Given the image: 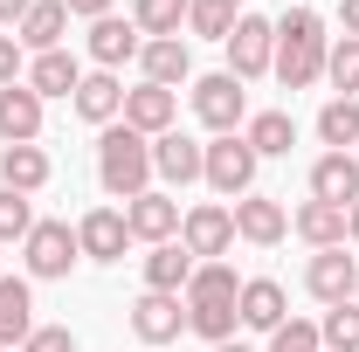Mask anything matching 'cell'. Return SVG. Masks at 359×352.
I'll use <instances>...</instances> for the list:
<instances>
[{"mask_svg": "<svg viewBox=\"0 0 359 352\" xmlns=\"http://www.w3.org/2000/svg\"><path fill=\"white\" fill-rule=\"evenodd\" d=\"M187 7L194 0H132V21L145 42H166V35H187Z\"/></svg>", "mask_w": 359, "mask_h": 352, "instance_id": "obj_29", "label": "cell"}, {"mask_svg": "<svg viewBox=\"0 0 359 352\" xmlns=\"http://www.w3.org/2000/svg\"><path fill=\"white\" fill-rule=\"evenodd\" d=\"M235 311H242V332H263V339H269V332L290 318V297H283V283H276V276H242Z\"/></svg>", "mask_w": 359, "mask_h": 352, "instance_id": "obj_14", "label": "cell"}, {"mask_svg": "<svg viewBox=\"0 0 359 352\" xmlns=\"http://www.w3.org/2000/svg\"><path fill=\"white\" fill-rule=\"evenodd\" d=\"M222 7H235V14H242V0H222Z\"/></svg>", "mask_w": 359, "mask_h": 352, "instance_id": "obj_44", "label": "cell"}, {"mask_svg": "<svg viewBox=\"0 0 359 352\" xmlns=\"http://www.w3.org/2000/svg\"><path fill=\"white\" fill-rule=\"evenodd\" d=\"M21 76H28V48L14 42V35H0V90L21 83Z\"/></svg>", "mask_w": 359, "mask_h": 352, "instance_id": "obj_38", "label": "cell"}, {"mask_svg": "<svg viewBox=\"0 0 359 352\" xmlns=\"http://www.w3.org/2000/svg\"><path fill=\"white\" fill-rule=\"evenodd\" d=\"M21 83L35 90V97H76V83H83V62L69 55V48H48V55H28V76Z\"/></svg>", "mask_w": 359, "mask_h": 352, "instance_id": "obj_21", "label": "cell"}, {"mask_svg": "<svg viewBox=\"0 0 359 352\" xmlns=\"http://www.w3.org/2000/svg\"><path fill=\"white\" fill-rule=\"evenodd\" d=\"M0 352H7V346H0Z\"/></svg>", "mask_w": 359, "mask_h": 352, "instance_id": "obj_48", "label": "cell"}, {"mask_svg": "<svg viewBox=\"0 0 359 352\" xmlns=\"http://www.w3.org/2000/svg\"><path fill=\"white\" fill-rule=\"evenodd\" d=\"M21 352H76V339H69V325H35Z\"/></svg>", "mask_w": 359, "mask_h": 352, "instance_id": "obj_37", "label": "cell"}, {"mask_svg": "<svg viewBox=\"0 0 359 352\" xmlns=\"http://www.w3.org/2000/svg\"><path fill=\"white\" fill-rule=\"evenodd\" d=\"M187 35L228 42V35H235V7H222V0H194V7H187Z\"/></svg>", "mask_w": 359, "mask_h": 352, "instance_id": "obj_32", "label": "cell"}, {"mask_svg": "<svg viewBox=\"0 0 359 352\" xmlns=\"http://www.w3.org/2000/svg\"><path fill=\"white\" fill-rule=\"evenodd\" d=\"M325 83L339 90V97H359V42L353 35H339V42L325 48Z\"/></svg>", "mask_w": 359, "mask_h": 352, "instance_id": "obj_31", "label": "cell"}, {"mask_svg": "<svg viewBox=\"0 0 359 352\" xmlns=\"http://www.w3.org/2000/svg\"><path fill=\"white\" fill-rule=\"evenodd\" d=\"M269 352H325V346H318V325H311V318H283V325L269 332Z\"/></svg>", "mask_w": 359, "mask_h": 352, "instance_id": "obj_36", "label": "cell"}, {"mask_svg": "<svg viewBox=\"0 0 359 352\" xmlns=\"http://www.w3.org/2000/svg\"><path fill=\"white\" fill-rule=\"evenodd\" d=\"M242 138L256 145V159H290V145H297V118H290V111H256V118L242 125Z\"/></svg>", "mask_w": 359, "mask_h": 352, "instance_id": "obj_27", "label": "cell"}, {"mask_svg": "<svg viewBox=\"0 0 359 352\" xmlns=\"http://www.w3.org/2000/svg\"><path fill=\"white\" fill-rule=\"evenodd\" d=\"M28 7H35V0H0V28H7V35H14V28H21V14H28Z\"/></svg>", "mask_w": 359, "mask_h": 352, "instance_id": "obj_40", "label": "cell"}, {"mask_svg": "<svg viewBox=\"0 0 359 352\" xmlns=\"http://www.w3.org/2000/svg\"><path fill=\"white\" fill-rule=\"evenodd\" d=\"M132 332L145 352L173 346L180 332H187V297H166V290H138L132 297Z\"/></svg>", "mask_w": 359, "mask_h": 352, "instance_id": "obj_8", "label": "cell"}, {"mask_svg": "<svg viewBox=\"0 0 359 352\" xmlns=\"http://www.w3.org/2000/svg\"><path fill=\"white\" fill-rule=\"evenodd\" d=\"M62 35H69V7H62V0H35V7L21 14V28H14V42L28 48V55L62 48Z\"/></svg>", "mask_w": 359, "mask_h": 352, "instance_id": "obj_22", "label": "cell"}, {"mask_svg": "<svg viewBox=\"0 0 359 352\" xmlns=\"http://www.w3.org/2000/svg\"><path fill=\"white\" fill-rule=\"evenodd\" d=\"M311 201H332V208H353L359 201V159L353 152H325L311 166Z\"/></svg>", "mask_w": 359, "mask_h": 352, "instance_id": "obj_23", "label": "cell"}, {"mask_svg": "<svg viewBox=\"0 0 359 352\" xmlns=\"http://www.w3.org/2000/svg\"><path fill=\"white\" fill-rule=\"evenodd\" d=\"M235 325H242L235 297H201V304H187V332H194V339H208V346H228V339H235Z\"/></svg>", "mask_w": 359, "mask_h": 352, "instance_id": "obj_28", "label": "cell"}, {"mask_svg": "<svg viewBox=\"0 0 359 352\" xmlns=\"http://www.w3.org/2000/svg\"><path fill=\"white\" fill-rule=\"evenodd\" d=\"M125 228H132V242H145V249L180 242V201L159 194V187H145L138 201H125Z\"/></svg>", "mask_w": 359, "mask_h": 352, "instance_id": "obj_10", "label": "cell"}, {"mask_svg": "<svg viewBox=\"0 0 359 352\" xmlns=\"http://www.w3.org/2000/svg\"><path fill=\"white\" fill-rule=\"evenodd\" d=\"M318 346H325V352H359V304H332V311H325Z\"/></svg>", "mask_w": 359, "mask_h": 352, "instance_id": "obj_33", "label": "cell"}, {"mask_svg": "<svg viewBox=\"0 0 359 352\" xmlns=\"http://www.w3.org/2000/svg\"><path fill=\"white\" fill-rule=\"evenodd\" d=\"M228 215H235V235H242V242H256V249H276V242L290 235V208H283V201H269V194H242Z\"/></svg>", "mask_w": 359, "mask_h": 352, "instance_id": "obj_12", "label": "cell"}, {"mask_svg": "<svg viewBox=\"0 0 359 352\" xmlns=\"http://www.w3.org/2000/svg\"><path fill=\"white\" fill-rule=\"evenodd\" d=\"M42 138V97L28 83L0 90V145H35Z\"/></svg>", "mask_w": 359, "mask_h": 352, "instance_id": "obj_20", "label": "cell"}, {"mask_svg": "<svg viewBox=\"0 0 359 352\" xmlns=\"http://www.w3.org/2000/svg\"><path fill=\"white\" fill-rule=\"evenodd\" d=\"M208 352H256V346H242V339H228V346H208Z\"/></svg>", "mask_w": 359, "mask_h": 352, "instance_id": "obj_43", "label": "cell"}, {"mask_svg": "<svg viewBox=\"0 0 359 352\" xmlns=\"http://www.w3.org/2000/svg\"><path fill=\"white\" fill-rule=\"evenodd\" d=\"M325 48H332L325 14L318 7H283L276 14V62H269V76L283 90H311L325 76Z\"/></svg>", "mask_w": 359, "mask_h": 352, "instance_id": "obj_1", "label": "cell"}, {"mask_svg": "<svg viewBox=\"0 0 359 352\" xmlns=\"http://www.w3.org/2000/svg\"><path fill=\"white\" fill-rule=\"evenodd\" d=\"M180 242H187L194 263H222L228 249H235V215H228V201H194V208L180 215Z\"/></svg>", "mask_w": 359, "mask_h": 352, "instance_id": "obj_6", "label": "cell"}, {"mask_svg": "<svg viewBox=\"0 0 359 352\" xmlns=\"http://www.w3.org/2000/svg\"><path fill=\"white\" fill-rule=\"evenodd\" d=\"M187 97H194V118H201L215 138H228V132H242V125H249V90H242V76H228V69L194 76Z\"/></svg>", "mask_w": 359, "mask_h": 352, "instance_id": "obj_3", "label": "cell"}, {"mask_svg": "<svg viewBox=\"0 0 359 352\" xmlns=\"http://www.w3.org/2000/svg\"><path fill=\"white\" fill-rule=\"evenodd\" d=\"M353 304H359V290H353Z\"/></svg>", "mask_w": 359, "mask_h": 352, "instance_id": "obj_46", "label": "cell"}, {"mask_svg": "<svg viewBox=\"0 0 359 352\" xmlns=\"http://www.w3.org/2000/svg\"><path fill=\"white\" fill-rule=\"evenodd\" d=\"M69 104H76V118H83V125L104 132V125H118V118H125V83H118L111 69H83V83H76Z\"/></svg>", "mask_w": 359, "mask_h": 352, "instance_id": "obj_16", "label": "cell"}, {"mask_svg": "<svg viewBox=\"0 0 359 352\" xmlns=\"http://www.w3.org/2000/svg\"><path fill=\"white\" fill-rule=\"evenodd\" d=\"M97 187H104L111 201H138V194L152 187V138L132 132L125 118L97 132Z\"/></svg>", "mask_w": 359, "mask_h": 352, "instance_id": "obj_2", "label": "cell"}, {"mask_svg": "<svg viewBox=\"0 0 359 352\" xmlns=\"http://www.w3.org/2000/svg\"><path fill=\"white\" fill-rule=\"evenodd\" d=\"M76 249H83L90 263H125V249H132L125 208H90V215L76 221Z\"/></svg>", "mask_w": 359, "mask_h": 352, "instance_id": "obj_11", "label": "cell"}, {"mask_svg": "<svg viewBox=\"0 0 359 352\" xmlns=\"http://www.w3.org/2000/svg\"><path fill=\"white\" fill-rule=\"evenodd\" d=\"M318 138H325L332 152H353L359 145V97H332V104L318 111Z\"/></svg>", "mask_w": 359, "mask_h": 352, "instance_id": "obj_30", "label": "cell"}, {"mask_svg": "<svg viewBox=\"0 0 359 352\" xmlns=\"http://www.w3.org/2000/svg\"><path fill=\"white\" fill-rule=\"evenodd\" d=\"M21 263H28V283H62L69 269L83 263L76 228H69V221H35L28 242H21Z\"/></svg>", "mask_w": 359, "mask_h": 352, "instance_id": "obj_4", "label": "cell"}, {"mask_svg": "<svg viewBox=\"0 0 359 352\" xmlns=\"http://www.w3.org/2000/svg\"><path fill=\"white\" fill-rule=\"evenodd\" d=\"M35 332V283L28 276H0V346L21 352Z\"/></svg>", "mask_w": 359, "mask_h": 352, "instance_id": "obj_19", "label": "cell"}, {"mask_svg": "<svg viewBox=\"0 0 359 352\" xmlns=\"http://www.w3.org/2000/svg\"><path fill=\"white\" fill-rule=\"evenodd\" d=\"M201 159H208V145H201V138H187L180 125H173V132H159V138H152V173L166 180L173 194L201 180Z\"/></svg>", "mask_w": 359, "mask_h": 352, "instance_id": "obj_13", "label": "cell"}, {"mask_svg": "<svg viewBox=\"0 0 359 352\" xmlns=\"http://www.w3.org/2000/svg\"><path fill=\"white\" fill-rule=\"evenodd\" d=\"M201 297H242V276L228 263H194V283H187V304H201Z\"/></svg>", "mask_w": 359, "mask_h": 352, "instance_id": "obj_34", "label": "cell"}, {"mask_svg": "<svg viewBox=\"0 0 359 352\" xmlns=\"http://www.w3.org/2000/svg\"><path fill=\"white\" fill-rule=\"evenodd\" d=\"M0 276H7V269H0Z\"/></svg>", "mask_w": 359, "mask_h": 352, "instance_id": "obj_47", "label": "cell"}, {"mask_svg": "<svg viewBox=\"0 0 359 352\" xmlns=\"http://www.w3.org/2000/svg\"><path fill=\"white\" fill-rule=\"evenodd\" d=\"M48 152L42 145H0V187H14V194H42L48 187Z\"/></svg>", "mask_w": 359, "mask_h": 352, "instance_id": "obj_25", "label": "cell"}, {"mask_svg": "<svg viewBox=\"0 0 359 352\" xmlns=\"http://www.w3.org/2000/svg\"><path fill=\"white\" fill-rule=\"evenodd\" d=\"M290 235H304L311 249H346V208H332V201H304V208L290 215Z\"/></svg>", "mask_w": 359, "mask_h": 352, "instance_id": "obj_26", "label": "cell"}, {"mask_svg": "<svg viewBox=\"0 0 359 352\" xmlns=\"http://www.w3.org/2000/svg\"><path fill=\"white\" fill-rule=\"evenodd\" d=\"M138 69H145V83H159V90H180V83H194V48H187V35L145 42V48H138Z\"/></svg>", "mask_w": 359, "mask_h": 352, "instance_id": "obj_18", "label": "cell"}, {"mask_svg": "<svg viewBox=\"0 0 359 352\" xmlns=\"http://www.w3.org/2000/svg\"><path fill=\"white\" fill-rule=\"evenodd\" d=\"M62 7H69L76 21H104V14H111V0H62Z\"/></svg>", "mask_w": 359, "mask_h": 352, "instance_id": "obj_39", "label": "cell"}, {"mask_svg": "<svg viewBox=\"0 0 359 352\" xmlns=\"http://www.w3.org/2000/svg\"><path fill=\"white\" fill-rule=\"evenodd\" d=\"M304 290H311L318 304H353L359 290V256H346V249H311V263H304Z\"/></svg>", "mask_w": 359, "mask_h": 352, "instance_id": "obj_9", "label": "cell"}, {"mask_svg": "<svg viewBox=\"0 0 359 352\" xmlns=\"http://www.w3.org/2000/svg\"><path fill=\"white\" fill-rule=\"evenodd\" d=\"M353 159H359V145H353Z\"/></svg>", "mask_w": 359, "mask_h": 352, "instance_id": "obj_45", "label": "cell"}, {"mask_svg": "<svg viewBox=\"0 0 359 352\" xmlns=\"http://www.w3.org/2000/svg\"><path fill=\"white\" fill-rule=\"evenodd\" d=\"M228 76H242V83H256V76H269V62H276V21H263V14H235V35H228Z\"/></svg>", "mask_w": 359, "mask_h": 352, "instance_id": "obj_7", "label": "cell"}, {"mask_svg": "<svg viewBox=\"0 0 359 352\" xmlns=\"http://www.w3.org/2000/svg\"><path fill=\"white\" fill-rule=\"evenodd\" d=\"M187 283H194V256H187V242H159V249H145V290L187 297Z\"/></svg>", "mask_w": 359, "mask_h": 352, "instance_id": "obj_24", "label": "cell"}, {"mask_svg": "<svg viewBox=\"0 0 359 352\" xmlns=\"http://www.w3.org/2000/svg\"><path fill=\"white\" fill-rule=\"evenodd\" d=\"M125 125H132V132H145V138L173 132V125H180V90H159V83L125 90Z\"/></svg>", "mask_w": 359, "mask_h": 352, "instance_id": "obj_17", "label": "cell"}, {"mask_svg": "<svg viewBox=\"0 0 359 352\" xmlns=\"http://www.w3.org/2000/svg\"><path fill=\"white\" fill-rule=\"evenodd\" d=\"M138 48H145V35H138V21H118V14H104V21H90V62L97 69H125V62H138Z\"/></svg>", "mask_w": 359, "mask_h": 352, "instance_id": "obj_15", "label": "cell"}, {"mask_svg": "<svg viewBox=\"0 0 359 352\" xmlns=\"http://www.w3.org/2000/svg\"><path fill=\"white\" fill-rule=\"evenodd\" d=\"M346 242H359V201L346 208Z\"/></svg>", "mask_w": 359, "mask_h": 352, "instance_id": "obj_42", "label": "cell"}, {"mask_svg": "<svg viewBox=\"0 0 359 352\" xmlns=\"http://www.w3.org/2000/svg\"><path fill=\"white\" fill-rule=\"evenodd\" d=\"M28 228H35V208H28V194L0 187V249H7V242H28Z\"/></svg>", "mask_w": 359, "mask_h": 352, "instance_id": "obj_35", "label": "cell"}, {"mask_svg": "<svg viewBox=\"0 0 359 352\" xmlns=\"http://www.w3.org/2000/svg\"><path fill=\"white\" fill-rule=\"evenodd\" d=\"M256 166H263V159H256V145H249L242 132H228V138H215V145H208V159H201V180H208V187L222 194L228 208H235L242 194H256Z\"/></svg>", "mask_w": 359, "mask_h": 352, "instance_id": "obj_5", "label": "cell"}, {"mask_svg": "<svg viewBox=\"0 0 359 352\" xmlns=\"http://www.w3.org/2000/svg\"><path fill=\"white\" fill-rule=\"evenodd\" d=\"M339 28H346V35L359 42V0H339Z\"/></svg>", "mask_w": 359, "mask_h": 352, "instance_id": "obj_41", "label": "cell"}]
</instances>
